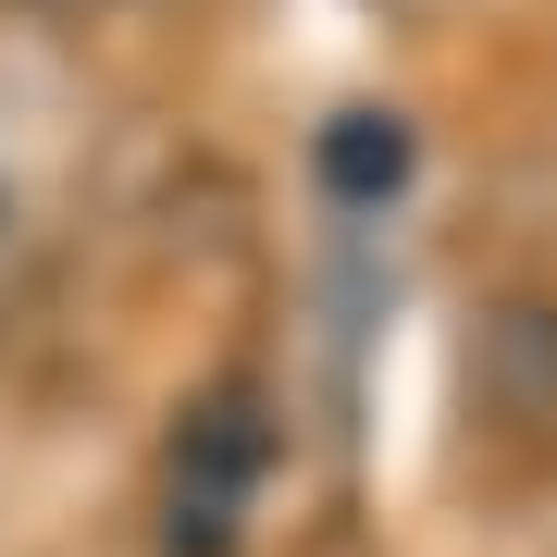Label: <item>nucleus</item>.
Masks as SVG:
<instances>
[{"mask_svg":"<svg viewBox=\"0 0 557 557\" xmlns=\"http://www.w3.org/2000/svg\"><path fill=\"white\" fill-rule=\"evenodd\" d=\"M260 471H273V421H260L248 384L186 409V434H174V557H236L248 508H260Z\"/></svg>","mask_w":557,"mask_h":557,"instance_id":"f257e3e1","label":"nucleus"},{"mask_svg":"<svg viewBox=\"0 0 557 557\" xmlns=\"http://www.w3.org/2000/svg\"><path fill=\"white\" fill-rule=\"evenodd\" d=\"M0 223H13V186H0Z\"/></svg>","mask_w":557,"mask_h":557,"instance_id":"7ed1b4c3","label":"nucleus"},{"mask_svg":"<svg viewBox=\"0 0 557 557\" xmlns=\"http://www.w3.org/2000/svg\"><path fill=\"white\" fill-rule=\"evenodd\" d=\"M322 174H335L347 199H372V186H397V174H409V137H397V112H347L335 137H322Z\"/></svg>","mask_w":557,"mask_h":557,"instance_id":"f03ea898","label":"nucleus"}]
</instances>
